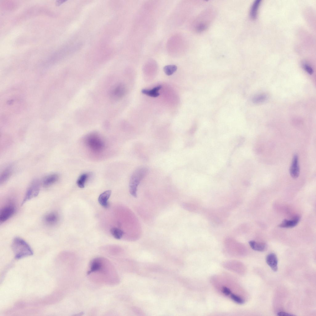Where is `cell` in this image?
<instances>
[{"label": "cell", "instance_id": "obj_3", "mask_svg": "<svg viewBox=\"0 0 316 316\" xmlns=\"http://www.w3.org/2000/svg\"><path fill=\"white\" fill-rule=\"evenodd\" d=\"M148 169L145 167H140L132 173L129 183V192L134 197H137V187L140 182L147 174Z\"/></svg>", "mask_w": 316, "mask_h": 316}, {"label": "cell", "instance_id": "obj_6", "mask_svg": "<svg viewBox=\"0 0 316 316\" xmlns=\"http://www.w3.org/2000/svg\"><path fill=\"white\" fill-rule=\"evenodd\" d=\"M15 207L13 203H8L6 205L0 210V223L4 222L11 218L15 213Z\"/></svg>", "mask_w": 316, "mask_h": 316}, {"label": "cell", "instance_id": "obj_5", "mask_svg": "<svg viewBox=\"0 0 316 316\" xmlns=\"http://www.w3.org/2000/svg\"><path fill=\"white\" fill-rule=\"evenodd\" d=\"M40 190V185L38 181H34L30 185L26 192L21 203L23 205L28 201L37 197Z\"/></svg>", "mask_w": 316, "mask_h": 316}, {"label": "cell", "instance_id": "obj_11", "mask_svg": "<svg viewBox=\"0 0 316 316\" xmlns=\"http://www.w3.org/2000/svg\"><path fill=\"white\" fill-rule=\"evenodd\" d=\"M300 218L299 216H296L291 220L284 219L279 225V227L282 228L293 227L298 223L300 220Z\"/></svg>", "mask_w": 316, "mask_h": 316}, {"label": "cell", "instance_id": "obj_24", "mask_svg": "<svg viewBox=\"0 0 316 316\" xmlns=\"http://www.w3.org/2000/svg\"><path fill=\"white\" fill-rule=\"evenodd\" d=\"M222 292L226 295H228L231 294V292L230 289L226 287H223L222 289Z\"/></svg>", "mask_w": 316, "mask_h": 316}, {"label": "cell", "instance_id": "obj_16", "mask_svg": "<svg viewBox=\"0 0 316 316\" xmlns=\"http://www.w3.org/2000/svg\"><path fill=\"white\" fill-rule=\"evenodd\" d=\"M260 0H256L253 2L250 10V15L252 19H256L257 11L260 3Z\"/></svg>", "mask_w": 316, "mask_h": 316}, {"label": "cell", "instance_id": "obj_19", "mask_svg": "<svg viewBox=\"0 0 316 316\" xmlns=\"http://www.w3.org/2000/svg\"><path fill=\"white\" fill-rule=\"evenodd\" d=\"M110 231L113 236L117 239H120L124 234V232L122 230L117 227L112 228Z\"/></svg>", "mask_w": 316, "mask_h": 316}, {"label": "cell", "instance_id": "obj_23", "mask_svg": "<svg viewBox=\"0 0 316 316\" xmlns=\"http://www.w3.org/2000/svg\"><path fill=\"white\" fill-rule=\"evenodd\" d=\"M303 66L304 69L310 75L313 73V70L310 66L307 64H305Z\"/></svg>", "mask_w": 316, "mask_h": 316}, {"label": "cell", "instance_id": "obj_13", "mask_svg": "<svg viewBox=\"0 0 316 316\" xmlns=\"http://www.w3.org/2000/svg\"><path fill=\"white\" fill-rule=\"evenodd\" d=\"M249 244L251 248L254 250L264 252L267 249V245L264 243H257L253 240L250 241Z\"/></svg>", "mask_w": 316, "mask_h": 316}, {"label": "cell", "instance_id": "obj_14", "mask_svg": "<svg viewBox=\"0 0 316 316\" xmlns=\"http://www.w3.org/2000/svg\"><path fill=\"white\" fill-rule=\"evenodd\" d=\"M162 88L161 85H159L155 87L151 90H148L143 89L142 90L141 92L142 93L148 96L153 97H156L159 96L160 94L158 91Z\"/></svg>", "mask_w": 316, "mask_h": 316}, {"label": "cell", "instance_id": "obj_10", "mask_svg": "<svg viewBox=\"0 0 316 316\" xmlns=\"http://www.w3.org/2000/svg\"><path fill=\"white\" fill-rule=\"evenodd\" d=\"M266 262L272 270L276 272L278 270V259L276 255L274 253L268 254L266 259Z\"/></svg>", "mask_w": 316, "mask_h": 316}, {"label": "cell", "instance_id": "obj_26", "mask_svg": "<svg viewBox=\"0 0 316 316\" xmlns=\"http://www.w3.org/2000/svg\"><path fill=\"white\" fill-rule=\"evenodd\" d=\"M64 2V1H58L56 2V5H59Z\"/></svg>", "mask_w": 316, "mask_h": 316}, {"label": "cell", "instance_id": "obj_21", "mask_svg": "<svg viewBox=\"0 0 316 316\" xmlns=\"http://www.w3.org/2000/svg\"><path fill=\"white\" fill-rule=\"evenodd\" d=\"M11 171L9 168L5 170L2 174L0 177V183L1 184L5 182L11 175Z\"/></svg>", "mask_w": 316, "mask_h": 316}, {"label": "cell", "instance_id": "obj_18", "mask_svg": "<svg viewBox=\"0 0 316 316\" xmlns=\"http://www.w3.org/2000/svg\"><path fill=\"white\" fill-rule=\"evenodd\" d=\"M268 95L262 94L255 96L252 99L253 102L255 104H260L265 102L268 98Z\"/></svg>", "mask_w": 316, "mask_h": 316}, {"label": "cell", "instance_id": "obj_9", "mask_svg": "<svg viewBox=\"0 0 316 316\" xmlns=\"http://www.w3.org/2000/svg\"><path fill=\"white\" fill-rule=\"evenodd\" d=\"M300 168L298 164V158L297 154L293 156L292 164L290 168V173L294 178H297L299 175Z\"/></svg>", "mask_w": 316, "mask_h": 316}, {"label": "cell", "instance_id": "obj_20", "mask_svg": "<svg viewBox=\"0 0 316 316\" xmlns=\"http://www.w3.org/2000/svg\"><path fill=\"white\" fill-rule=\"evenodd\" d=\"M177 69V66L174 64L168 65L165 66L163 68L164 72L168 76L173 74Z\"/></svg>", "mask_w": 316, "mask_h": 316}, {"label": "cell", "instance_id": "obj_12", "mask_svg": "<svg viewBox=\"0 0 316 316\" xmlns=\"http://www.w3.org/2000/svg\"><path fill=\"white\" fill-rule=\"evenodd\" d=\"M111 193V190H107L99 195L98 198V201L99 204L103 207L107 208L109 206V204L108 200L110 197Z\"/></svg>", "mask_w": 316, "mask_h": 316}, {"label": "cell", "instance_id": "obj_17", "mask_svg": "<svg viewBox=\"0 0 316 316\" xmlns=\"http://www.w3.org/2000/svg\"><path fill=\"white\" fill-rule=\"evenodd\" d=\"M89 176V175L87 173H83L80 176L77 181V184L79 188H83L85 187V183Z\"/></svg>", "mask_w": 316, "mask_h": 316}, {"label": "cell", "instance_id": "obj_25", "mask_svg": "<svg viewBox=\"0 0 316 316\" xmlns=\"http://www.w3.org/2000/svg\"><path fill=\"white\" fill-rule=\"evenodd\" d=\"M277 315L278 316H294V315H293V314H289V313H286L285 312H281H281H278L277 313Z\"/></svg>", "mask_w": 316, "mask_h": 316}, {"label": "cell", "instance_id": "obj_4", "mask_svg": "<svg viewBox=\"0 0 316 316\" xmlns=\"http://www.w3.org/2000/svg\"><path fill=\"white\" fill-rule=\"evenodd\" d=\"M85 143L92 150L99 152L105 146L103 141L97 133H90L87 136L85 139Z\"/></svg>", "mask_w": 316, "mask_h": 316}, {"label": "cell", "instance_id": "obj_2", "mask_svg": "<svg viewBox=\"0 0 316 316\" xmlns=\"http://www.w3.org/2000/svg\"><path fill=\"white\" fill-rule=\"evenodd\" d=\"M11 247L15 257L19 259L33 254V251L30 245L23 239L16 237L13 239Z\"/></svg>", "mask_w": 316, "mask_h": 316}, {"label": "cell", "instance_id": "obj_22", "mask_svg": "<svg viewBox=\"0 0 316 316\" xmlns=\"http://www.w3.org/2000/svg\"><path fill=\"white\" fill-rule=\"evenodd\" d=\"M231 297L234 301L239 304H243L244 302V301L243 299L240 297L235 294H231Z\"/></svg>", "mask_w": 316, "mask_h": 316}, {"label": "cell", "instance_id": "obj_7", "mask_svg": "<svg viewBox=\"0 0 316 316\" xmlns=\"http://www.w3.org/2000/svg\"><path fill=\"white\" fill-rule=\"evenodd\" d=\"M126 92L124 85L122 83H117L113 86L109 91L110 98L114 100L120 99L124 95Z\"/></svg>", "mask_w": 316, "mask_h": 316}, {"label": "cell", "instance_id": "obj_15", "mask_svg": "<svg viewBox=\"0 0 316 316\" xmlns=\"http://www.w3.org/2000/svg\"><path fill=\"white\" fill-rule=\"evenodd\" d=\"M58 177V175L56 174L50 175L44 180L43 185L45 186H49L56 181Z\"/></svg>", "mask_w": 316, "mask_h": 316}, {"label": "cell", "instance_id": "obj_8", "mask_svg": "<svg viewBox=\"0 0 316 316\" xmlns=\"http://www.w3.org/2000/svg\"><path fill=\"white\" fill-rule=\"evenodd\" d=\"M43 219L46 224L49 226H53L58 223L59 220V216L56 212H51L46 214Z\"/></svg>", "mask_w": 316, "mask_h": 316}, {"label": "cell", "instance_id": "obj_1", "mask_svg": "<svg viewBox=\"0 0 316 316\" xmlns=\"http://www.w3.org/2000/svg\"><path fill=\"white\" fill-rule=\"evenodd\" d=\"M87 275L93 282L109 285L118 284L120 279L110 261L103 257L94 258L90 261Z\"/></svg>", "mask_w": 316, "mask_h": 316}]
</instances>
